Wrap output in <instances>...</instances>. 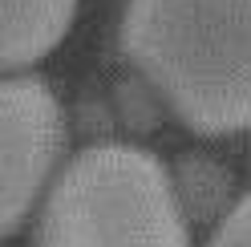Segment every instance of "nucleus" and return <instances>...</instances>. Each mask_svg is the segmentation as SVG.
<instances>
[{
	"instance_id": "7",
	"label": "nucleus",
	"mask_w": 251,
	"mask_h": 247,
	"mask_svg": "<svg viewBox=\"0 0 251 247\" xmlns=\"http://www.w3.org/2000/svg\"><path fill=\"white\" fill-rule=\"evenodd\" d=\"M207 247H251V195H243L239 203H231V211L219 219Z\"/></svg>"
},
{
	"instance_id": "5",
	"label": "nucleus",
	"mask_w": 251,
	"mask_h": 247,
	"mask_svg": "<svg viewBox=\"0 0 251 247\" xmlns=\"http://www.w3.org/2000/svg\"><path fill=\"white\" fill-rule=\"evenodd\" d=\"M175 191H178V203L186 211V219L195 223H207L215 219V215L231 211V171L219 158H211V154H182V158L175 162Z\"/></svg>"
},
{
	"instance_id": "2",
	"label": "nucleus",
	"mask_w": 251,
	"mask_h": 247,
	"mask_svg": "<svg viewBox=\"0 0 251 247\" xmlns=\"http://www.w3.org/2000/svg\"><path fill=\"white\" fill-rule=\"evenodd\" d=\"M33 247H191V219L175 174L150 150L98 142L45 191Z\"/></svg>"
},
{
	"instance_id": "4",
	"label": "nucleus",
	"mask_w": 251,
	"mask_h": 247,
	"mask_svg": "<svg viewBox=\"0 0 251 247\" xmlns=\"http://www.w3.org/2000/svg\"><path fill=\"white\" fill-rule=\"evenodd\" d=\"M77 0H0V65L25 73L73 28Z\"/></svg>"
},
{
	"instance_id": "6",
	"label": "nucleus",
	"mask_w": 251,
	"mask_h": 247,
	"mask_svg": "<svg viewBox=\"0 0 251 247\" xmlns=\"http://www.w3.org/2000/svg\"><path fill=\"white\" fill-rule=\"evenodd\" d=\"M118 105H122V118L130 130H154L158 126V105H166L154 85L146 77H134V81H122L118 85Z\"/></svg>"
},
{
	"instance_id": "3",
	"label": "nucleus",
	"mask_w": 251,
	"mask_h": 247,
	"mask_svg": "<svg viewBox=\"0 0 251 247\" xmlns=\"http://www.w3.org/2000/svg\"><path fill=\"white\" fill-rule=\"evenodd\" d=\"M65 114L41 77L8 73L0 85V235H17L61 174Z\"/></svg>"
},
{
	"instance_id": "1",
	"label": "nucleus",
	"mask_w": 251,
	"mask_h": 247,
	"mask_svg": "<svg viewBox=\"0 0 251 247\" xmlns=\"http://www.w3.org/2000/svg\"><path fill=\"white\" fill-rule=\"evenodd\" d=\"M122 53L195 134L251 130V0H130Z\"/></svg>"
}]
</instances>
